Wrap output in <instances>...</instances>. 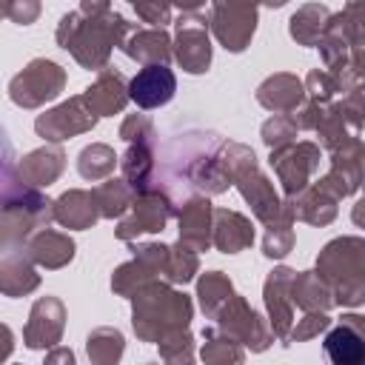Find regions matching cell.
<instances>
[{
  "instance_id": "c3c4849f",
  "label": "cell",
  "mask_w": 365,
  "mask_h": 365,
  "mask_svg": "<svg viewBox=\"0 0 365 365\" xmlns=\"http://www.w3.org/2000/svg\"><path fill=\"white\" fill-rule=\"evenodd\" d=\"M342 106L351 111V117H354L359 125H365V83H356V86L342 97Z\"/></svg>"
},
{
  "instance_id": "4dcf8cb0",
  "label": "cell",
  "mask_w": 365,
  "mask_h": 365,
  "mask_svg": "<svg viewBox=\"0 0 365 365\" xmlns=\"http://www.w3.org/2000/svg\"><path fill=\"white\" fill-rule=\"evenodd\" d=\"M331 23V9L322 3H305L299 6L288 20V34L299 46H319L325 29Z\"/></svg>"
},
{
  "instance_id": "f5cc1de1",
  "label": "cell",
  "mask_w": 365,
  "mask_h": 365,
  "mask_svg": "<svg viewBox=\"0 0 365 365\" xmlns=\"http://www.w3.org/2000/svg\"><path fill=\"white\" fill-rule=\"evenodd\" d=\"M202 3H205V0H171V6H177V9H182V11H197Z\"/></svg>"
},
{
  "instance_id": "f6af8a7d",
  "label": "cell",
  "mask_w": 365,
  "mask_h": 365,
  "mask_svg": "<svg viewBox=\"0 0 365 365\" xmlns=\"http://www.w3.org/2000/svg\"><path fill=\"white\" fill-rule=\"evenodd\" d=\"M120 137L125 143H154L157 145V128L145 114H128L120 125Z\"/></svg>"
},
{
  "instance_id": "7c38bea8",
  "label": "cell",
  "mask_w": 365,
  "mask_h": 365,
  "mask_svg": "<svg viewBox=\"0 0 365 365\" xmlns=\"http://www.w3.org/2000/svg\"><path fill=\"white\" fill-rule=\"evenodd\" d=\"M208 20L197 11H182L174 29V60L188 74H205L211 66V40Z\"/></svg>"
},
{
  "instance_id": "277c9868",
  "label": "cell",
  "mask_w": 365,
  "mask_h": 365,
  "mask_svg": "<svg viewBox=\"0 0 365 365\" xmlns=\"http://www.w3.org/2000/svg\"><path fill=\"white\" fill-rule=\"evenodd\" d=\"M317 274L331 285L334 305L365 302V237H336L317 257Z\"/></svg>"
},
{
  "instance_id": "f546056e",
  "label": "cell",
  "mask_w": 365,
  "mask_h": 365,
  "mask_svg": "<svg viewBox=\"0 0 365 365\" xmlns=\"http://www.w3.org/2000/svg\"><path fill=\"white\" fill-rule=\"evenodd\" d=\"M100 220V211L94 205L91 191L83 188H71L66 194H60L54 200V222H60L63 228L71 231H86Z\"/></svg>"
},
{
  "instance_id": "30bf717a",
  "label": "cell",
  "mask_w": 365,
  "mask_h": 365,
  "mask_svg": "<svg viewBox=\"0 0 365 365\" xmlns=\"http://www.w3.org/2000/svg\"><path fill=\"white\" fill-rule=\"evenodd\" d=\"M214 322H217L228 336H234L242 348H251L254 354L271 348V342H274L271 322H265L262 314L254 311L251 302H248L245 297H240V294L231 297V302L214 317Z\"/></svg>"
},
{
  "instance_id": "f1b7e54d",
  "label": "cell",
  "mask_w": 365,
  "mask_h": 365,
  "mask_svg": "<svg viewBox=\"0 0 365 365\" xmlns=\"http://www.w3.org/2000/svg\"><path fill=\"white\" fill-rule=\"evenodd\" d=\"M294 208V220H302L308 225H331L336 217V202L339 197H334L328 188H322L319 182H311L305 191H299L297 197H285Z\"/></svg>"
},
{
  "instance_id": "7dc6e473",
  "label": "cell",
  "mask_w": 365,
  "mask_h": 365,
  "mask_svg": "<svg viewBox=\"0 0 365 365\" xmlns=\"http://www.w3.org/2000/svg\"><path fill=\"white\" fill-rule=\"evenodd\" d=\"M6 17L11 20V23H17V26H31L37 17H40V11H43V6H40V0H6Z\"/></svg>"
},
{
  "instance_id": "ac0fdd59",
  "label": "cell",
  "mask_w": 365,
  "mask_h": 365,
  "mask_svg": "<svg viewBox=\"0 0 365 365\" xmlns=\"http://www.w3.org/2000/svg\"><path fill=\"white\" fill-rule=\"evenodd\" d=\"M180 222V240L197 251H208L214 245V205L208 194H194L182 200L177 208Z\"/></svg>"
},
{
  "instance_id": "f35d334b",
  "label": "cell",
  "mask_w": 365,
  "mask_h": 365,
  "mask_svg": "<svg viewBox=\"0 0 365 365\" xmlns=\"http://www.w3.org/2000/svg\"><path fill=\"white\" fill-rule=\"evenodd\" d=\"M331 26L348 37L351 48L365 46V0H348L342 11L331 14Z\"/></svg>"
},
{
  "instance_id": "d6986e66",
  "label": "cell",
  "mask_w": 365,
  "mask_h": 365,
  "mask_svg": "<svg viewBox=\"0 0 365 365\" xmlns=\"http://www.w3.org/2000/svg\"><path fill=\"white\" fill-rule=\"evenodd\" d=\"M128 91H131V100L140 108H160V106H165L174 97L177 77H174V71L165 63L143 66L134 74V80L128 83Z\"/></svg>"
},
{
  "instance_id": "d6a6232c",
  "label": "cell",
  "mask_w": 365,
  "mask_h": 365,
  "mask_svg": "<svg viewBox=\"0 0 365 365\" xmlns=\"http://www.w3.org/2000/svg\"><path fill=\"white\" fill-rule=\"evenodd\" d=\"M91 197H94V205L103 220H120L131 208L137 191L120 177V180H103L100 185H94Z\"/></svg>"
},
{
  "instance_id": "836d02e7",
  "label": "cell",
  "mask_w": 365,
  "mask_h": 365,
  "mask_svg": "<svg viewBox=\"0 0 365 365\" xmlns=\"http://www.w3.org/2000/svg\"><path fill=\"white\" fill-rule=\"evenodd\" d=\"M234 282L228 279V274L222 271H205L200 279H197V299H200V308L208 319H214L234 297Z\"/></svg>"
},
{
  "instance_id": "816d5d0a",
  "label": "cell",
  "mask_w": 365,
  "mask_h": 365,
  "mask_svg": "<svg viewBox=\"0 0 365 365\" xmlns=\"http://www.w3.org/2000/svg\"><path fill=\"white\" fill-rule=\"evenodd\" d=\"M46 362H48V365H54V362H68V365H71V362H74V354H71L68 348H54L51 354H46Z\"/></svg>"
},
{
  "instance_id": "2e32d148",
  "label": "cell",
  "mask_w": 365,
  "mask_h": 365,
  "mask_svg": "<svg viewBox=\"0 0 365 365\" xmlns=\"http://www.w3.org/2000/svg\"><path fill=\"white\" fill-rule=\"evenodd\" d=\"M322 348L334 365L365 362V317L362 314H342L339 322L325 334Z\"/></svg>"
},
{
  "instance_id": "7bdbcfd3",
  "label": "cell",
  "mask_w": 365,
  "mask_h": 365,
  "mask_svg": "<svg viewBox=\"0 0 365 365\" xmlns=\"http://www.w3.org/2000/svg\"><path fill=\"white\" fill-rule=\"evenodd\" d=\"M328 328H331L328 311H305V317L294 322V328H291L285 345H291V342H308V339L319 336V334L328 331Z\"/></svg>"
},
{
  "instance_id": "9a60e30c",
  "label": "cell",
  "mask_w": 365,
  "mask_h": 365,
  "mask_svg": "<svg viewBox=\"0 0 365 365\" xmlns=\"http://www.w3.org/2000/svg\"><path fill=\"white\" fill-rule=\"evenodd\" d=\"M63 328H66V305L57 297H40L31 305L29 322L23 328V342L31 351L54 348L63 339Z\"/></svg>"
},
{
  "instance_id": "8fae6325",
  "label": "cell",
  "mask_w": 365,
  "mask_h": 365,
  "mask_svg": "<svg viewBox=\"0 0 365 365\" xmlns=\"http://www.w3.org/2000/svg\"><path fill=\"white\" fill-rule=\"evenodd\" d=\"M234 185H237V191L242 194V200L251 205L254 217H257L262 225H268V222H274V220H282V217L294 220L291 202L282 200V197L274 191V182L259 171L257 160L248 163V165H242V168L234 174Z\"/></svg>"
},
{
  "instance_id": "bcb514c9",
  "label": "cell",
  "mask_w": 365,
  "mask_h": 365,
  "mask_svg": "<svg viewBox=\"0 0 365 365\" xmlns=\"http://www.w3.org/2000/svg\"><path fill=\"white\" fill-rule=\"evenodd\" d=\"M137 9V17L148 26L163 29L165 23H171V0H128Z\"/></svg>"
},
{
  "instance_id": "9c48e42d",
  "label": "cell",
  "mask_w": 365,
  "mask_h": 365,
  "mask_svg": "<svg viewBox=\"0 0 365 365\" xmlns=\"http://www.w3.org/2000/svg\"><path fill=\"white\" fill-rule=\"evenodd\" d=\"M319 160H322L319 145L308 143V140L271 151V165H274V174L282 185L285 197H297L299 191H305L311 185L314 174L319 171Z\"/></svg>"
},
{
  "instance_id": "4fadbf2b",
  "label": "cell",
  "mask_w": 365,
  "mask_h": 365,
  "mask_svg": "<svg viewBox=\"0 0 365 365\" xmlns=\"http://www.w3.org/2000/svg\"><path fill=\"white\" fill-rule=\"evenodd\" d=\"M97 114L91 111V106L86 103L83 94L77 97H68L66 103H60L57 108L40 114L34 120V131L46 140V143H63V140H71L77 134H86L97 125Z\"/></svg>"
},
{
  "instance_id": "8d00e7d4",
  "label": "cell",
  "mask_w": 365,
  "mask_h": 365,
  "mask_svg": "<svg viewBox=\"0 0 365 365\" xmlns=\"http://www.w3.org/2000/svg\"><path fill=\"white\" fill-rule=\"evenodd\" d=\"M123 351H125L123 334L117 328H108V325L94 328L86 339V354L94 365H114L123 356Z\"/></svg>"
},
{
  "instance_id": "4316f807",
  "label": "cell",
  "mask_w": 365,
  "mask_h": 365,
  "mask_svg": "<svg viewBox=\"0 0 365 365\" xmlns=\"http://www.w3.org/2000/svg\"><path fill=\"white\" fill-rule=\"evenodd\" d=\"M254 225L245 214L231 208H214V248L222 254H240L251 248Z\"/></svg>"
},
{
  "instance_id": "681fc988",
  "label": "cell",
  "mask_w": 365,
  "mask_h": 365,
  "mask_svg": "<svg viewBox=\"0 0 365 365\" xmlns=\"http://www.w3.org/2000/svg\"><path fill=\"white\" fill-rule=\"evenodd\" d=\"M80 11H83L86 17L106 14V11H111V0H80Z\"/></svg>"
},
{
  "instance_id": "3957f363",
  "label": "cell",
  "mask_w": 365,
  "mask_h": 365,
  "mask_svg": "<svg viewBox=\"0 0 365 365\" xmlns=\"http://www.w3.org/2000/svg\"><path fill=\"white\" fill-rule=\"evenodd\" d=\"M54 220V202L34 185L23 182L11 157L3 163V214H0V234L3 248L23 245L34 231L46 228Z\"/></svg>"
},
{
  "instance_id": "1f68e13d",
  "label": "cell",
  "mask_w": 365,
  "mask_h": 365,
  "mask_svg": "<svg viewBox=\"0 0 365 365\" xmlns=\"http://www.w3.org/2000/svg\"><path fill=\"white\" fill-rule=\"evenodd\" d=\"M291 299L302 311H328L334 305L331 285L317 274V268L294 274V279H291Z\"/></svg>"
},
{
  "instance_id": "83f0119b",
  "label": "cell",
  "mask_w": 365,
  "mask_h": 365,
  "mask_svg": "<svg viewBox=\"0 0 365 365\" xmlns=\"http://www.w3.org/2000/svg\"><path fill=\"white\" fill-rule=\"evenodd\" d=\"M120 171L123 180L137 191H151L157 188V160H154V143H128L125 154L120 157Z\"/></svg>"
},
{
  "instance_id": "cb8c5ba5",
  "label": "cell",
  "mask_w": 365,
  "mask_h": 365,
  "mask_svg": "<svg viewBox=\"0 0 365 365\" xmlns=\"http://www.w3.org/2000/svg\"><path fill=\"white\" fill-rule=\"evenodd\" d=\"M63 168H66V151L57 143L34 148L26 157H20V163H17V174L23 177V182H29L34 188H46V185L57 182Z\"/></svg>"
},
{
  "instance_id": "52a82bcc",
  "label": "cell",
  "mask_w": 365,
  "mask_h": 365,
  "mask_svg": "<svg viewBox=\"0 0 365 365\" xmlns=\"http://www.w3.org/2000/svg\"><path fill=\"white\" fill-rule=\"evenodd\" d=\"M168 254H171V245H163V242H137V245H131V259L123 262L111 274V291L117 297L131 299L143 285H148L154 279H165Z\"/></svg>"
},
{
  "instance_id": "60d3db41",
  "label": "cell",
  "mask_w": 365,
  "mask_h": 365,
  "mask_svg": "<svg viewBox=\"0 0 365 365\" xmlns=\"http://www.w3.org/2000/svg\"><path fill=\"white\" fill-rule=\"evenodd\" d=\"M297 134H299V128H297V123H294L291 114H274L271 120L262 123V143L271 151L297 143Z\"/></svg>"
},
{
  "instance_id": "44dd1931",
  "label": "cell",
  "mask_w": 365,
  "mask_h": 365,
  "mask_svg": "<svg viewBox=\"0 0 365 365\" xmlns=\"http://www.w3.org/2000/svg\"><path fill=\"white\" fill-rule=\"evenodd\" d=\"M305 80L288 71H277L265 77L257 88V103L274 114H291L305 103Z\"/></svg>"
},
{
  "instance_id": "5b68a950",
  "label": "cell",
  "mask_w": 365,
  "mask_h": 365,
  "mask_svg": "<svg viewBox=\"0 0 365 365\" xmlns=\"http://www.w3.org/2000/svg\"><path fill=\"white\" fill-rule=\"evenodd\" d=\"M259 20V0H211L208 26L225 51H245Z\"/></svg>"
},
{
  "instance_id": "7a4b0ae2",
  "label": "cell",
  "mask_w": 365,
  "mask_h": 365,
  "mask_svg": "<svg viewBox=\"0 0 365 365\" xmlns=\"http://www.w3.org/2000/svg\"><path fill=\"white\" fill-rule=\"evenodd\" d=\"M194 317V302L188 294L171 288L168 279H154L131 297V325L137 339L160 342L174 331H185Z\"/></svg>"
},
{
  "instance_id": "b9f144b4",
  "label": "cell",
  "mask_w": 365,
  "mask_h": 365,
  "mask_svg": "<svg viewBox=\"0 0 365 365\" xmlns=\"http://www.w3.org/2000/svg\"><path fill=\"white\" fill-rule=\"evenodd\" d=\"M305 94L317 106H328L334 94H339V83L328 68H311L305 77Z\"/></svg>"
},
{
  "instance_id": "74e56055",
  "label": "cell",
  "mask_w": 365,
  "mask_h": 365,
  "mask_svg": "<svg viewBox=\"0 0 365 365\" xmlns=\"http://www.w3.org/2000/svg\"><path fill=\"white\" fill-rule=\"evenodd\" d=\"M200 251L185 245L182 240H177L171 245V254H168V271H165V279L171 285H185L194 279V274L200 271Z\"/></svg>"
},
{
  "instance_id": "ba28073f",
  "label": "cell",
  "mask_w": 365,
  "mask_h": 365,
  "mask_svg": "<svg viewBox=\"0 0 365 365\" xmlns=\"http://www.w3.org/2000/svg\"><path fill=\"white\" fill-rule=\"evenodd\" d=\"M171 214H174V200L168 197V191L163 185H157V188L134 197L131 208L120 217L114 234L123 242H131L143 234H160Z\"/></svg>"
},
{
  "instance_id": "ab89813d",
  "label": "cell",
  "mask_w": 365,
  "mask_h": 365,
  "mask_svg": "<svg viewBox=\"0 0 365 365\" xmlns=\"http://www.w3.org/2000/svg\"><path fill=\"white\" fill-rule=\"evenodd\" d=\"M294 248V220L282 217L265 225V237H262V254L268 259H282L288 257Z\"/></svg>"
},
{
  "instance_id": "8992f818",
  "label": "cell",
  "mask_w": 365,
  "mask_h": 365,
  "mask_svg": "<svg viewBox=\"0 0 365 365\" xmlns=\"http://www.w3.org/2000/svg\"><path fill=\"white\" fill-rule=\"evenodd\" d=\"M63 88H66V68L57 66L54 60L37 57L20 74L11 77L9 97L20 108H40V106L57 100L63 94Z\"/></svg>"
},
{
  "instance_id": "6da1fadb",
  "label": "cell",
  "mask_w": 365,
  "mask_h": 365,
  "mask_svg": "<svg viewBox=\"0 0 365 365\" xmlns=\"http://www.w3.org/2000/svg\"><path fill=\"white\" fill-rule=\"evenodd\" d=\"M131 31H134V26L117 11H106L97 17H86L83 11H68L57 23L54 37H57L60 48H66L83 68L100 71V68H106L111 48L123 46V40Z\"/></svg>"
},
{
  "instance_id": "ffe728a7",
  "label": "cell",
  "mask_w": 365,
  "mask_h": 365,
  "mask_svg": "<svg viewBox=\"0 0 365 365\" xmlns=\"http://www.w3.org/2000/svg\"><path fill=\"white\" fill-rule=\"evenodd\" d=\"M37 262L29 257L26 242L23 245H11L3 248V259H0V291L6 297H26L40 285V274L34 268Z\"/></svg>"
},
{
  "instance_id": "484cf974",
  "label": "cell",
  "mask_w": 365,
  "mask_h": 365,
  "mask_svg": "<svg viewBox=\"0 0 365 365\" xmlns=\"http://www.w3.org/2000/svg\"><path fill=\"white\" fill-rule=\"evenodd\" d=\"M131 60L143 63V66H154V63H165L174 57V40L165 34V29H134L123 46H120Z\"/></svg>"
},
{
  "instance_id": "603a6c76",
  "label": "cell",
  "mask_w": 365,
  "mask_h": 365,
  "mask_svg": "<svg viewBox=\"0 0 365 365\" xmlns=\"http://www.w3.org/2000/svg\"><path fill=\"white\" fill-rule=\"evenodd\" d=\"M26 251L29 257L46 268V271H57L63 265H68L74 259V240L63 231H54V228H40L34 231L29 240H26Z\"/></svg>"
},
{
  "instance_id": "5bb4252c",
  "label": "cell",
  "mask_w": 365,
  "mask_h": 365,
  "mask_svg": "<svg viewBox=\"0 0 365 365\" xmlns=\"http://www.w3.org/2000/svg\"><path fill=\"white\" fill-rule=\"evenodd\" d=\"M297 271H291L288 265H279L268 274L265 285H262V299H265V314L271 322V331L277 339H288L291 328H294V299H291V279Z\"/></svg>"
},
{
  "instance_id": "f907efd6",
  "label": "cell",
  "mask_w": 365,
  "mask_h": 365,
  "mask_svg": "<svg viewBox=\"0 0 365 365\" xmlns=\"http://www.w3.org/2000/svg\"><path fill=\"white\" fill-rule=\"evenodd\" d=\"M362 188H365V163H362ZM351 220H354L356 228L365 231V194L356 200V205H354V211H351Z\"/></svg>"
},
{
  "instance_id": "e0dca14e",
  "label": "cell",
  "mask_w": 365,
  "mask_h": 365,
  "mask_svg": "<svg viewBox=\"0 0 365 365\" xmlns=\"http://www.w3.org/2000/svg\"><path fill=\"white\" fill-rule=\"evenodd\" d=\"M362 163H365V145L359 140L331 151V168L319 180V185L339 200L356 194L362 188Z\"/></svg>"
},
{
  "instance_id": "d590c367",
  "label": "cell",
  "mask_w": 365,
  "mask_h": 365,
  "mask_svg": "<svg viewBox=\"0 0 365 365\" xmlns=\"http://www.w3.org/2000/svg\"><path fill=\"white\" fill-rule=\"evenodd\" d=\"M200 356L202 362H214V365H222V362H242L245 359V351L242 345L228 336L217 322L202 328V348H200Z\"/></svg>"
},
{
  "instance_id": "d4e9b609",
  "label": "cell",
  "mask_w": 365,
  "mask_h": 365,
  "mask_svg": "<svg viewBox=\"0 0 365 365\" xmlns=\"http://www.w3.org/2000/svg\"><path fill=\"white\" fill-rule=\"evenodd\" d=\"M314 131L319 134V145H322V148L336 151V148H342V145H348V143H356L362 125L351 117V111H348V108L342 106V100H339V103L322 106V117H319V123H317Z\"/></svg>"
},
{
  "instance_id": "7402d4cb",
  "label": "cell",
  "mask_w": 365,
  "mask_h": 365,
  "mask_svg": "<svg viewBox=\"0 0 365 365\" xmlns=\"http://www.w3.org/2000/svg\"><path fill=\"white\" fill-rule=\"evenodd\" d=\"M83 97L97 117H111L125 108V103L131 100V91H128V80L117 68L106 66V68H100L97 80L83 91Z\"/></svg>"
},
{
  "instance_id": "db71d44e",
  "label": "cell",
  "mask_w": 365,
  "mask_h": 365,
  "mask_svg": "<svg viewBox=\"0 0 365 365\" xmlns=\"http://www.w3.org/2000/svg\"><path fill=\"white\" fill-rule=\"evenodd\" d=\"M259 3H265V6H271V9H279V6H285L288 0H259Z\"/></svg>"
},
{
  "instance_id": "e575fe53",
  "label": "cell",
  "mask_w": 365,
  "mask_h": 365,
  "mask_svg": "<svg viewBox=\"0 0 365 365\" xmlns=\"http://www.w3.org/2000/svg\"><path fill=\"white\" fill-rule=\"evenodd\" d=\"M117 165H120V157H117L114 148L106 145V143H91V145H86V148L80 151V157H77V171H80V177L88 180V182L108 180Z\"/></svg>"
},
{
  "instance_id": "ee69618b",
  "label": "cell",
  "mask_w": 365,
  "mask_h": 365,
  "mask_svg": "<svg viewBox=\"0 0 365 365\" xmlns=\"http://www.w3.org/2000/svg\"><path fill=\"white\" fill-rule=\"evenodd\" d=\"M157 348H160V356L165 362H191L194 359V339H191L188 328L168 334L165 339L157 342Z\"/></svg>"
}]
</instances>
